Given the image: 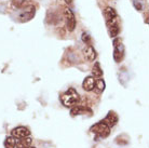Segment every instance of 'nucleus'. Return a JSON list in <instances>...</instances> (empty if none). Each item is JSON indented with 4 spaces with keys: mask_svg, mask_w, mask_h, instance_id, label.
I'll return each mask as SVG.
<instances>
[{
    "mask_svg": "<svg viewBox=\"0 0 149 148\" xmlns=\"http://www.w3.org/2000/svg\"><path fill=\"white\" fill-rule=\"evenodd\" d=\"M79 100H80L79 94L74 89H69L68 91L63 93L62 96H61L62 103H63V105L66 106V107H71V106L76 105V104L79 102Z\"/></svg>",
    "mask_w": 149,
    "mask_h": 148,
    "instance_id": "f257e3e1",
    "label": "nucleus"
},
{
    "mask_svg": "<svg viewBox=\"0 0 149 148\" xmlns=\"http://www.w3.org/2000/svg\"><path fill=\"white\" fill-rule=\"evenodd\" d=\"M91 132L94 134H96L97 136L102 137H107L110 134V128H109L104 121H101V122L94 124L92 128H91Z\"/></svg>",
    "mask_w": 149,
    "mask_h": 148,
    "instance_id": "f03ea898",
    "label": "nucleus"
},
{
    "mask_svg": "<svg viewBox=\"0 0 149 148\" xmlns=\"http://www.w3.org/2000/svg\"><path fill=\"white\" fill-rule=\"evenodd\" d=\"M105 15V21H106V24L108 27L113 25H117L118 24V20H117V13L116 11L110 7H107L104 11Z\"/></svg>",
    "mask_w": 149,
    "mask_h": 148,
    "instance_id": "7ed1b4c3",
    "label": "nucleus"
},
{
    "mask_svg": "<svg viewBox=\"0 0 149 148\" xmlns=\"http://www.w3.org/2000/svg\"><path fill=\"white\" fill-rule=\"evenodd\" d=\"M64 16H65V21H66V27L69 31H72L76 27V19H74V15L72 13L69 8H66L64 10Z\"/></svg>",
    "mask_w": 149,
    "mask_h": 148,
    "instance_id": "20e7f679",
    "label": "nucleus"
},
{
    "mask_svg": "<svg viewBox=\"0 0 149 148\" xmlns=\"http://www.w3.org/2000/svg\"><path fill=\"white\" fill-rule=\"evenodd\" d=\"M123 45L119 39H115L113 40V59L117 63H119L123 57Z\"/></svg>",
    "mask_w": 149,
    "mask_h": 148,
    "instance_id": "39448f33",
    "label": "nucleus"
},
{
    "mask_svg": "<svg viewBox=\"0 0 149 148\" xmlns=\"http://www.w3.org/2000/svg\"><path fill=\"white\" fill-rule=\"evenodd\" d=\"M12 136L14 138H17V140H21V138H24L26 136H29L30 135V131L25 126H17L15 128L14 130H12Z\"/></svg>",
    "mask_w": 149,
    "mask_h": 148,
    "instance_id": "423d86ee",
    "label": "nucleus"
},
{
    "mask_svg": "<svg viewBox=\"0 0 149 148\" xmlns=\"http://www.w3.org/2000/svg\"><path fill=\"white\" fill-rule=\"evenodd\" d=\"M35 15V8L26 7L23 9V12L19 14V21L21 22H27L34 17Z\"/></svg>",
    "mask_w": 149,
    "mask_h": 148,
    "instance_id": "0eeeda50",
    "label": "nucleus"
},
{
    "mask_svg": "<svg viewBox=\"0 0 149 148\" xmlns=\"http://www.w3.org/2000/svg\"><path fill=\"white\" fill-rule=\"evenodd\" d=\"M102 121H104L109 128H111L116 124V123L118 122V116L116 115L113 111H109L108 115L105 117L104 120H102Z\"/></svg>",
    "mask_w": 149,
    "mask_h": 148,
    "instance_id": "6e6552de",
    "label": "nucleus"
},
{
    "mask_svg": "<svg viewBox=\"0 0 149 148\" xmlns=\"http://www.w3.org/2000/svg\"><path fill=\"white\" fill-rule=\"evenodd\" d=\"M82 87L86 91H93L94 88H95V79L93 77H86L84 80H83V83H82Z\"/></svg>",
    "mask_w": 149,
    "mask_h": 148,
    "instance_id": "1a4fd4ad",
    "label": "nucleus"
},
{
    "mask_svg": "<svg viewBox=\"0 0 149 148\" xmlns=\"http://www.w3.org/2000/svg\"><path fill=\"white\" fill-rule=\"evenodd\" d=\"M83 54L86 56V59L88 61H94L96 57V52L94 50V48L92 45H88L84 50H83Z\"/></svg>",
    "mask_w": 149,
    "mask_h": 148,
    "instance_id": "9d476101",
    "label": "nucleus"
},
{
    "mask_svg": "<svg viewBox=\"0 0 149 148\" xmlns=\"http://www.w3.org/2000/svg\"><path fill=\"white\" fill-rule=\"evenodd\" d=\"M31 142H33V140H31L29 136H26V137H24V138L19 140V142H16L15 147L16 148H27L28 146L31 145Z\"/></svg>",
    "mask_w": 149,
    "mask_h": 148,
    "instance_id": "9b49d317",
    "label": "nucleus"
},
{
    "mask_svg": "<svg viewBox=\"0 0 149 148\" xmlns=\"http://www.w3.org/2000/svg\"><path fill=\"white\" fill-rule=\"evenodd\" d=\"M89 109H86V107H82V106H76L71 109V116H78V115H82V114H86V111Z\"/></svg>",
    "mask_w": 149,
    "mask_h": 148,
    "instance_id": "f8f14e48",
    "label": "nucleus"
},
{
    "mask_svg": "<svg viewBox=\"0 0 149 148\" xmlns=\"http://www.w3.org/2000/svg\"><path fill=\"white\" fill-rule=\"evenodd\" d=\"M12 4L15 9H24V8L28 7V2L26 0H13Z\"/></svg>",
    "mask_w": 149,
    "mask_h": 148,
    "instance_id": "ddd939ff",
    "label": "nucleus"
},
{
    "mask_svg": "<svg viewBox=\"0 0 149 148\" xmlns=\"http://www.w3.org/2000/svg\"><path fill=\"white\" fill-rule=\"evenodd\" d=\"M15 144H16V141L13 136H7L3 143L6 148H15Z\"/></svg>",
    "mask_w": 149,
    "mask_h": 148,
    "instance_id": "4468645a",
    "label": "nucleus"
},
{
    "mask_svg": "<svg viewBox=\"0 0 149 148\" xmlns=\"http://www.w3.org/2000/svg\"><path fill=\"white\" fill-rule=\"evenodd\" d=\"M92 74L94 75V77L96 78H101L103 76V71L101 69V66H100L98 63H96L94 65L93 69H92Z\"/></svg>",
    "mask_w": 149,
    "mask_h": 148,
    "instance_id": "2eb2a0df",
    "label": "nucleus"
},
{
    "mask_svg": "<svg viewBox=\"0 0 149 148\" xmlns=\"http://www.w3.org/2000/svg\"><path fill=\"white\" fill-rule=\"evenodd\" d=\"M109 29V34H110V37H116L118 34H119V24H117V25H113V26H110L108 27Z\"/></svg>",
    "mask_w": 149,
    "mask_h": 148,
    "instance_id": "dca6fc26",
    "label": "nucleus"
},
{
    "mask_svg": "<svg viewBox=\"0 0 149 148\" xmlns=\"http://www.w3.org/2000/svg\"><path fill=\"white\" fill-rule=\"evenodd\" d=\"M94 89H96L98 92H102V91H104L105 90V82L103 79H98L97 81H95V88Z\"/></svg>",
    "mask_w": 149,
    "mask_h": 148,
    "instance_id": "f3484780",
    "label": "nucleus"
},
{
    "mask_svg": "<svg viewBox=\"0 0 149 148\" xmlns=\"http://www.w3.org/2000/svg\"><path fill=\"white\" fill-rule=\"evenodd\" d=\"M82 41L86 42V43H90V36L88 33H83L82 34Z\"/></svg>",
    "mask_w": 149,
    "mask_h": 148,
    "instance_id": "a211bd4d",
    "label": "nucleus"
},
{
    "mask_svg": "<svg viewBox=\"0 0 149 148\" xmlns=\"http://www.w3.org/2000/svg\"><path fill=\"white\" fill-rule=\"evenodd\" d=\"M133 4H134V7L136 10H138V11H141L143 9V6L141 2H138V1H136V0H133Z\"/></svg>",
    "mask_w": 149,
    "mask_h": 148,
    "instance_id": "6ab92c4d",
    "label": "nucleus"
},
{
    "mask_svg": "<svg viewBox=\"0 0 149 148\" xmlns=\"http://www.w3.org/2000/svg\"><path fill=\"white\" fill-rule=\"evenodd\" d=\"M65 2H66V3H68V4H70L71 2H72V0H65Z\"/></svg>",
    "mask_w": 149,
    "mask_h": 148,
    "instance_id": "aec40b11",
    "label": "nucleus"
},
{
    "mask_svg": "<svg viewBox=\"0 0 149 148\" xmlns=\"http://www.w3.org/2000/svg\"><path fill=\"white\" fill-rule=\"evenodd\" d=\"M27 148H35V147H33V146H28Z\"/></svg>",
    "mask_w": 149,
    "mask_h": 148,
    "instance_id": "412c9836",
    "label": "nucleus"
}]
</instances>
